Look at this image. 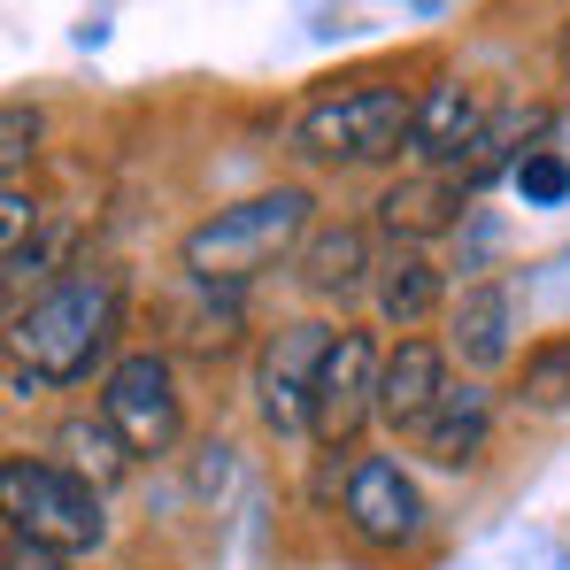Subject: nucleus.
<instances>
[{
	"label": "nucleus",
	"mask_w": 570,
	"mask_h": 570,
	"mask_svg": "<svg viewBox=\"0 0 570 570\" xmlns=\"http://www.w3.org/2000/svg\"><path fill=\"white\" fill-rule=\"evenodd\" d=\"M8 570H70V556H55V548H39V540H23V532H8Z\"/></svg>",
	"instance_id": "22"
},
{
	"label": "nucleus",
	"mask_w": 570,
	"mask_h": 570,
	"mask_svg": "<svg viewBox=\"0 0 570 570\" xmlns=\"http://www.w3.org/2000/svg\"><path fill=\"white\" fill-rule=\"evenodd\" d=\"M517 401H524L532 416H563L570 409V340H540V347L524 355Z\"/></svg>",
	"instance_id": "17"
},
{
	"label": "nucleus",
	"mask_w": 570,
	"mask_h": 570,
	"mask_svg": "<svg viewBox=\"0 0 570 570\" xmlns=\"http://www.w3.org/2000/svg\"><path fill=\"white\" fill-rule=\"evenodd\" d=\"M62 448H78V463H70V471L94 478V485H108V478H124L131 463H139V455H131V448H124L108 424H94V416H78V424L62 432Z\"/></svg>",
	"instance_id": "18"
},
{
	"label": "nucleus",
	"mask_w": 570,
	"mask_h": 570,
	"mask_svg": "<svg viewBox=\"0 0 570 570\" xmlns=\"http://www.w3.org/2000/svg\"><path fill=\"white\" fill-rule=\"evenodd\" d=\"M517 193H524V208H556L570 193V163L556 147H532V155L517 163Z\"/></svg>",
	"instance_id": "20"
},
{
	"label": "nucleus",
	"mask_w": 570,
	"mask_h": 570,
	"mask_svg": "<svg viewBox=\"0 0 570 570\" xmlns=\"http://www.w3.org/2000/svg\"><path fill=\"white\" fill-rule=\"evenodd\" d=\"M485 432H493V393L478 379H463V385H448V401L432 409V424L416 432V448H424L440 471H463V463L485 455Z\"/></svg>",
	"instance_id": "14"
},
{
	"label": "nucleus",
	"mask_w": 570,
	"mask_h": 570,
	"mask_svg": "<svg viewBox=\"0 0 570 570\" xmlns=\"http://www.w3.org/2000/svg\"><path fill=\"white\" fill-rule=\"evenodd\" d=\"M100 424H108L131 455H170L178 432H186V401H178L170 355H155V347L116 355L108 379H100Z\"/></svg>",
	"instance_id": "5"
},
{
	"label": "nucleus",
	"mask_w": 570,
	"mask_h": 570,
	"mask_svg": "<svg viewBox=\"0 0 570 570\" xmlns=\"http://www.w3.org/2000/svg\"><path fill=\"white\" fill-rule=\"evenodd\" d=\"M116 316H124V285L116 271H70L62 285H47L31 308L8 316V355H16V379L31 385H78L94 379V363L116 340Z\"/></svg>",
	"instance_id": "1"
},
{
	"label": "nucleus",
	"mask_w": 570,
	"mask_h": 570,
	"mask_svg": "<svg viewBox=\"0 0 570 570\" xmlns=\"http://www.w3.org/2000/svg\"><path fill=\"white\" fill-rule=\"evenodd\" d=\"M379 316L393 332H416V324H432L440 316V263L424 255V247H393L379 263Z\"/></svg>",
	"instance_id": "15"
},
{
	"label": "nucleus",
	"mask_w": 570,
	"mask_h": 570,
	"mask_svg": "<svg viewBox=\"0 0 570 570\" xmlns=\"http://www.w3.org/2000/svg\"><path fill=\"white\" fill-rule=\"evenodd\" d=\"M301 285L316 301H355L363 285H379V263H371V232L363 224H324L301 239Z\"/></svg>",
	"instance_id": "13"
},
{
	"label": "nucleus",
	"mask_w": 570,
	"mask_h": 570,
	"mask_svg": "<svg viewBox=\"0 0 570 570\" xmlns=\"http://www.w3.org/2000/svg\"><path fill=\"white\" fill-rule=\"evenodd\" d=\"M448 347H432V340H401L393 355H385L379 371V424H393V432H424L432 424V409L448 401Z\"/></svg>",
	"instance_id": "10"
},
{
	"label": "nucleus",
	"mask_w": 570,
	"mask_h": 570,
	"mask_svg": "<svg viewBox=\"0 0 570 570\" xmlns=\"http://www.w3.org/2000/svg\"><path fill=\"white\" fill-rule=\"evenodd\" d=\"M332 324H285L278 340L263 347V363H255V409H263V424L278 432V440H301L308 432V416H316V379H324V355H332Z\"/></svg>",
	"instance_id": "6"
},
{
	"label": "nucleus",
	"mask_w": 570,
	"mask_h": 570,
	"mask_svg": "<svg viewBox=\"0 0 570 570\" xmlns=\"http://www.w3.org/2000/svg\"><path fill=\"white\" fill-rule=\"evenodd\" d=\"M308 208H316V200L301 186L247 193V200H232V208H216V216L193 224L178 263H186L193 285H247L255 271H271L285 247L308 239Z\"/></svg>",
	"instance_id": "2"
},
{
	"label": "nucleus",
	"mask_w": 570,
	"mask_h": 570,
	"mask_svg": "<svg viewBox=\"0 0 570 570\" xmlns=\"http://www.w3.org/2000/svg\"><path fill=\"white\" fill-rule=\"evenodd\" d=\"M540 131H548V108H524V100H509V108H493V124L478 131V147L463 155V170H455V178H463L471 193H478V186H493L501 170L517 178V163L532 155L524 139H540Z\"/></svg>",
	"instance_id": "16"
},
{
	"label": "nucleus",
	"mask_w": 570,
	"mask_h": 570,
	"mask_svg": "<svg viewBox=\"0 0 570 570\" xmlns=\"http://www.w3.org/2000/svg\"><path fill=\"white\" fill-rule=\"evenodd\" d=\"M463 208H471V186H463L455 170H409L401 186H385L379 224L393 239L424 247V239H448V232L463 224Z\"/></svg>",
	"instance_id": "11"
},
{
	"label": "nucleus",
	"mask_w": 570,
	"mask_h": 570,
	"mask_svg": "<svg viewBox=\"0 0 570 570\" xmlns=\"http://www.w3.org/2000/svg\"><path fill=\"white\" fill-rule=\"evenodd\" d=\"M409 131H416V100L401 86H347L293 116V155L324 170H371L409 155Z\"/></svg>",
	"instance_id": "3"
},
{
	"label": "nucleus",
	"mask_w": 570,
	"mask_h": 570,
	"mask_svg": "<svg viewBox=\"0 0 570 570\" xmlns=\"http://www.w3.org/2000/svg\"><path fill=\"white\" fill-rule=\"evenodd\" d=\"M379 371H385L379 340H371V332H340L332 355H324V379H316L308 440H324V448H355L363 424L379 416Z\"/></svg>",
	"instance_id": "7"
},
{
	"label": "nucleus",
	"mask_w": 570,
	"mask_h": 570,
	"mask_svg": "<svg viewBox=\"0 0 570 570\" xmlns=\"http://www.w3.org/2000/svg\"><path fill=\"white\" fill-rule=\"evenodd\" d=\"M340 517H347V532H355L363 548H379V556H401V548L424 540V501H416L409 471L385 463V455H363V463L347 471Z\"/></svg>",
	"instance_id": "8"
},
{
	"label": "nucleus",
	"mask_w": 570,
	"mask_h": 570,
	"mask_svg": "<svg viewBox=\"0 0 570 570\" xmlns=\"http://www.w3.org/2000/svg\"><path fill=\"white\" fill-rule=\"evenodd\" d=\"M0 501H8V532L55 548V556H86L108 540V517H100V485L78 478L70 463H31V455H8L0 463Z\"/></svg>",
	"instance_id": "4"
},
{
	"label": "nucleus",
	"mask_w": 570,
	"mask_h": 570,
	"mask_svg": "<svg viewBox=\"0 0 570 570\" xmlns=\"http://www.w3.org/2000/svg\"><path fill=\"white\" fill-rule=\"evenodd\" d=\"M509 332H517V301H509V285H493V278L471 285V293L448 308V355H455L463 371H478V379L509 363V347H517Z\"/></svg>",
	"instance_id": "12"
},
{
	"label": "nucleus",
	"mask_w": 570,
	"mask_h": 570,
	"mask_svg": "<svg viewBox=\"0 0 570 570\" xmlns=\"http://www.w3.org/2000/svg\"><path fill=\"white\" fill-rule=\"evenodd\" d=\"M31 224H39V208H31V193L8 186L0 193V255H23V239H31Z\"/></svg>",
	"instance_id": "21"
},
{
	"label": "nucleus",
	"mask_w": 570,
	"mask_h": 570,
	"mask_svg": "<svg viewBox=\"0 0 570 570\" xmlns=\"http://www.w3.org/2000/svg\"><path fill=\"white\" fill-rule=\"evenodd\" d=\"M39 155V108L31 100H8L0 108V170H8V186H23V163Z\"/></svg>",
	"instance_id": "19"
},
{
	"label": "nucleus",
	"mask_w": 570,
	"mask_h": 570,
	"mask_svg": "<svg viewBox=\"0 0 570 570\" xmlns=\"http://www.w3.org/2000/svg\"><path fill=\"white\" fill-rule=\"evenodd\" d=\"M485 124H493V108L478 100V86L440 78L432 94L416 100V131H409L416 170H463V155L478 147V131H485Z\"/></svg>",
	"instance_id": "9"
},
{
	"label": "nucleus",
	"mask_w": 570,
	"mask_h": 570,
	"mask_svg": "<svg viewBox=\"0 0 570 570\" xmlns=\"http://www.w3.org/2000/svg\"><path fill=\"white\" fill-rule=\"evenodd\" d=\"M556 55H563V70H570V16H563V39H556Z\"/></svg>",
	"instance_id": "23"
}]
</instances>
